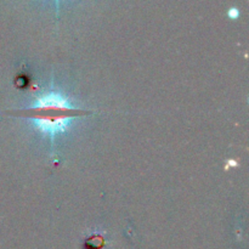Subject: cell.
Listing matches in <instances>:
<instances>
[{
    "instance_id": "1",
    "label": "cell",
    "mask_w": 249,
    "mask_h": 249,
    "mask_svg": "<svg viewBox=\"0 0 249 249\" xmlns=\"http://www.w3.org/2000/svg\"><path fill=\"white\" fill-rule=\"evenodd\" d=\"M90 114H92L91 111L74 107L65 96L55 91L41 95L34 105L15 112V117L33 122L38 130L50 136L53 143L55 136L65 133L73 119Z\"/></svg>"
},
{
    "instance_id": "2",
    "label": "cell",
    "mask_w": 249,
    "mask_h": 249,
    "mask_svg": "<svg viewBox=\"0 0 249 249\" xmlns=\"http://www.w3.org/2000/svg\"><path fill=\"white\" fill-rule=\"evenodd\" d=\"M228 15H229V17H230V18L236 19V18H238V17H240V10L236 9V7H232V9L229 10Z\"/></svg>"
},
{
    "instance_id": "3",
    "label": "cell",
    "mask_w": 249,
    "mask_h": 249,
    "mask_svg": "<svg viewBox=\"0 0 249 249\" xmlns=\"http://www.w3.org/2000/svg\"><path fill=\"white\" fill-rule=\"evenodd\" d=\"M55 5H56V11L58 12V6H60V0H55Z\"/></svg>"
}]
</instances>
